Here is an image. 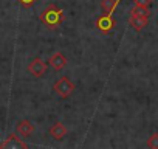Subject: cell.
I'll return each instance as SVG.
<instances>
[{"mask_svg":"<svg viewBox=\"0 0 158 149\" xmlns=\"http://www.w3.org/2000/svg\"><path fill=\"white\" fill-rule=\"evenodd\" d=\"M39 20H40L47 28L56 30V28L62 23V20H64V11L59 10L54 3H50V5H47V6L42 10V13L39 14Z\"/></svg>","mask_w":158,"mask_h":149,"instance_id":"6da1fadb","label":"cell"},{"mask_svg":"<svg viewBox=\"0 0 158 149\" xmlns=\"http://www.w3.org/2000/svg\"><path fill=\"white\" fill-rule=\"evenodd\" d=\"M53 89H54V92H56L60 98H68L76 87H74V84H73L68 78L62 76V78H59V79L54 83V87H53Z\"/></svg>","mask_w":158,"mask_h":149,"instance_id":"7a4b0ae2","label":"cell"},{"mask_svg":"<svg viewBox=\"0 0 158 149\" xmlns=\"http://www.w3.org/2000/svg\"><path fill=\"white\" fill-rule=\"evenodd\" d=\"M115 25H116V20H115V17L112 14H102L95 22V27H96V30L101 34H109L113 30Z\"/></svg>","mask_w":158,"mask_h":149,"instance_id":"3957f363","label":"cell"},{"mask_svg":"<svg viewBox=\"0 0 158 149\" xmlns=\"http://www.w3.org/2000/svg\"><path fill=\"white\" fill-rule=\"evenodd\" d=\"M2 149H25L28 147V144L25 141H22V138H19L17 134H10L6 137V140L0 144Z\"/></svg>","mask_w":158,"mask_h":149,"instance_id":"277c9868","label":"cell"},{"mask_svg":"<svg viewBox=\"0 0 158 149\" xmlns=\"http://www.w3.org/2000/svg\"><path fill=\"white\" fill-rule=\"evenodd\" d=\"M28 71L33 74V76L40 78V76H44L45 71H47V64H45L40 57H36V59H33V61L28 64Z\"/></svg>","mask_w":158,"mask_h":149,"instance_id":"5b68a950","label":"cell"},{"mask_svg":"<svg viewBox=\"0 0 158 149\" xmlns=\"http://www.w3.org/2000/svg\"><path fill=\"white\" fill-rule=\"evenodd\" d=\"M16 129H17V134H19L22 138H27V137H30V135L34 132V126H33V123L28 121V120L19 121L17 126H16Z\"/></svg>","mask_w":158,"mask_h":149,"instance_id":"8992f818","label":"cell"},{"mask_svg":"<svg viewBox=\"0 0 158 149\" xmlns=\"http://www.w3.org/2000/svg\"><path fill=\"white\" fill-rule=\"evenodd\" d=\"M50 65L54 68V70H62V68H65V65H67V57L62 54V53H53L51 54V57H50Z\"/></svg>","mask_w":158,"mask_h":149,"instance_id":"52a82bcc","label":"cell"},{"mask_svg":"<svg viewBox=\"0 0 158 149\" xmlns=\"http://www.w3.org/2000/svg\"><path fill=\"white\" fill-rule=\"evenodd\" d=\"M50 134L54 140H62L67 135V126L60 121H56L51 127H50Z\"/></svg>","mask_w":158,"mask_h":149,"instance_id":"ba28073f","label":"cell"},{"mask_svg":"<svg viewBox=\"0 0 158 149\" xmlns=\"http://www.w3.org/2000/svg\"><path fill=\"white\" fill-rule=\"evenodd\" d=\"M147 22H149V17H139V16H130L129 19V23L130 27L135 30V31H141L147 27Z\"/></svg>","mask_w":158,"mask_h":149,"instance_id":"9c48e42d","label":"cell"},{"mask_svg":"<svg viewBox=\"0 0 158 149\" xmlns=\"http://www.w3.org/2000/svg\"><path fill=\"white\" fill-rule=\"evenodd\" d=\"M119 0H102L101 2V10L104 11V14H113L115 8L118 6Z\"/></svg>","mask_w":158,"mask_h":149,"instance_id":"30bf717a","label":"cell"},{"mask_svg":"<svg viewBox=\"0 0 158 149\" xmlns=\"http://www.w3.org/2000/svg\"><path fill=\"white\" fill-rule=\"evenodd\" d=\"M130 14H132V16H139V17H149V16H150V11H149V6L135 5V6L130 10Z\"/></svg>","mask_w":158,"mask_h":149,"instance_id":"8fae6325","label":"cell"},{"mask_svg":"<svg viewBox=\"0 0 158 149\" xmlns=\"http://www.w3.org/2000/svg\"><path fill=\"white\" fill-rule=\"evenodd\" d=\"M147 146L152 147V149H158V134H156V132L152 134V135L149 137V140H147Z\"/></svg>","mask_w":158,"mask_h":149,"instance_id":"7c38bea8","label":"cell"},{"mask_svg":"<svg viewBox=\"0 0 158 149\" xmlns=\"http://www.w3.org/2000/svg\"><path fill=\"white\" fill-rule=\"evenodd\" d=\"M17 2H19L23 8H31V6L37 2V0H17Z\"/></svg>","mask_w":158,"mask_h":149,"instance_id":"4fadbf2b","label":"cell"},{"mask_svg":"<svg viewBox=\"0 0 158 149\" xmlns=\"http://www.w3.org/2000/svg\"><path fill=\"white\" fill-rule=\"evenodd\" d=\"M135 5H141V6H150L152 5V0H133Z\"/></svg>","mask_w":158,"mask_h":149,"instance_id":"5bb4252c","label":"cell"}]
</instances>
